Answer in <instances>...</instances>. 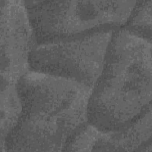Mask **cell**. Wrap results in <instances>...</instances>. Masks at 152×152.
Here are the masks:
<instances>
[{"label": "cell", "instance_id": "cell-1", "mask_svg": "<svg viewBox=\"0 0 152 152\" xmlns=\"http://www.w3.org/2000/svg\"><path fill=\"white\" fill-rule=\"evenodd\" d=\"M15 84L22 110L0 152L64 151L88 123L93 87L32 70Z\"/></svg>", "mask_w": 152, "mask_h": 152}, {"label": "cell", "instance_id": "cell-2", "mask_svg": "<svg viewBox=\"0 0 152 152\" xmlns=\"http://www.w3.org/2000/svg\"><path fill=\"white\" fill-rule=\"evenodd\" d=\"M151 41L115 30L88 102V123L102 131L126 128L151 108Z\"/></svg>", "mask_w": 152, "mask_h": 152}, {"label": "cell", "instance_id": "cell-3", "mask_svg": "<svg viewBox=\"0 0 152 152\" xmlns=\"http://www.w3.org/2000/svg\"><path fill=\"white\" fill-rule=\"evenodd\" d=\"M136 2L24 1L36 44L121 28Z\"/></svg>", "mask_w": 152, "mask_h": 152}, {"label": "cell", "instance_id": "cell-4", "mask_svg": "<svg viewBox=\"0 0 152 152\" xmlns=\"http://www.w3.org/2000/svg\"><path fill=\"white\" fill-rule=\"evenodd\" d=\"M113 31L36 44L30 54V70L74 80L93 87L102 71Z\"/></svg>", "mask_w": 152, "mask_h": 152}, {"label": "cell", "instance_id": "cell-5", "mask_svg": "<svg viewBox=\"0 0 152 152\" xmlns=\"http://www.w3.org/2000/svg\"><path fill=\"white\" fill-rule=\"evenodd\" d=\"M0 5L1 80L16 84L30 70L35 36L24 1L0 0Z\"/></svg>", "mask_w": 152, "mask_h": 152}, {"label": "cell", "instance_id": "cell-6", "mask_svg": "<svg viewBox=\"0 0 152 152\" xmlns=\"http://www.w3.org/2000/svg\"><path fill=\"white\" fill-rule=\"evenodd\" d=\"M151 108L129 127L102 131L87 123L68 145L71 151H151Z\"/></svg>", "mask_w": 152, "mask_h": 152}, {"label": "cell", "instance_id": "cell-7", "mask_svg": "<svg viewBox=\"0 0 152 152\" xmlns=\"http://www.w3.org/2000/svg\"><path fill=\"white\" fill-rule=\"evenodd\" d=\"M22 105L16 84L1 80V144L16 125L20 117Z\"/></svg>", "mask_w": 152, "mask_h": 152}, {"label": "cell", "instance_id": "cell-8", "mask_svg": "<svg viewBox=\"0 0 152 152\" xmlns=\"http://www.w3.org/2000/svg\"><path fill=\"white\" fill-rule=\"evenodd\" d=\"M152 0L137 1L131 15L122 27L151 41Z\"/></svg>", "mask_w": 152, "mask_h": 152}]
</instances>
